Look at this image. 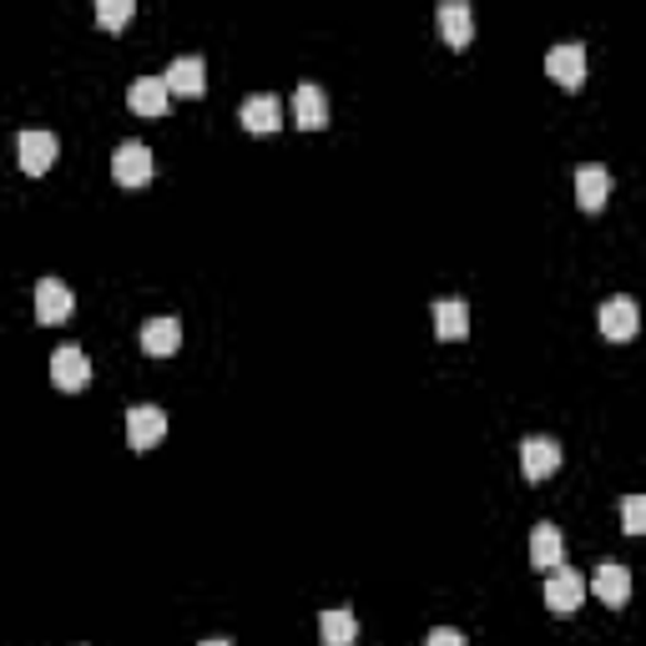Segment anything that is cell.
<instances>
[{
  "label": "cell",
  "instance_id": "cell-1",
  "mask_svg": "<svg viewBox=\"0 0 646 646\" xmlns=\"http://www.w3.org/2000/svg\"><path fill=\"white\" fill-rule=\"evenodd\" d=\"M51 384L66 389V394H76V389L91 384V359L81 343H61L57 353H51Z\"/></svg>",
  "mask_w": 646,
  "mask_h": 646
},
{
  "label": "cell",
  "instance_id": "cell-2",
  "mask_svg": "<svg viewBox=\"0 0 646 646\" xmlns=\"http://www.w3.org/2000/svg\"><path fill=\"white\" fill-rule=\"evenodd\" d=\"M545 71H551V81H561L566 91H576L581 81H586V45L581 41H556L551 51H545Z\"/></svg>",
  "mask_w": 646,
  "mask_h": 646
},
{
  "label": "cell",
  "instance_id": "cell-3",
  "mask_svg": "<svg viewBox=\"0 0 646 646\" xmlns=\"http://www.w3.org/2000/svg\"><path fill=\"white\" fill-rule=\"evenodd\" d=\"M112 177L122 182V187H147L152 182V147L147 142H122V147L112 152Z\"/></svg>",
  "mask_w": 646,
  "mask_h": 646
},
{
  "label": "cell",
  "instance_id": "cell-4",
  "mask_svg": "<svg viewBox=\"0 0 646 646\" xmlns=\"http://www.w3.org/2000/svg\"><path fill=\"white\" fill-rule=\"evenodd\" d=\"M162 434H167V414H162V404H132L126 409V444H132V450H152V444H162Z\"/></svg>",
  "mask_w": 646,
  "mask_h": 646
},
{
  "label": "cell",
  "instance_id": "cell-5",
  "mask_svg": "<svg viewBox=\"0 0 646 646\" xmlns=\"http://www.w3.org/2000/svg\"><path fill=\"white\" fill-rule=\"evenodd\" d=\"M521 470L525 480H545L561 470V444L551 434H525L521 440Z\"/></svg>",
  "mask_w": 646,
  "mask_h": 646
},
{
  "label": "cell",
  "instance_id": "cell-6",
  "mask_svg": "<svg viewBox=\"0 0 646 646\" xmlns=\"http://www.w3.org/2000/svg\"><path fill=\"white\" fill-rule=\"evenodd\" d=\"M238 122H243V132L268 136V132H278V126H284V102H278V96H268V91H258V96H248V102L238 106Z\"/></svg>",
  "mask_w": 646,
  "mask_h": 646
},
{
  "label": "cell",
  "instance_id": "cell-7",
  "mask_svg": "<svg viewBox=\"0 0 646 646\" xmlns=\"http://www.w3.org/2000/svg\"><path fill=\"white\" fill-rule=\"evenodd\" d=\"M16 152H21V167L31 172V177H41V172H51L57 167V152H61V142H57V132H21V142H16Z\"/></svg>",
  "mask_w": 646,
  "mask_h": 646
},
{
  "label": "cell",
  "instance_id": "cell-8",
  "mask_svg": "<svg viewBox=\"0 0 646 646\" xmlns=\"http://www.w3.org/2000/svg\"><path fill=\"white\" fill-rule=\"evenodd\" d=\"M434 25H440V35L454 51H465V45L475 41V11H470L465 0H444L440 11H434Z\"/></svg>",
  "mask_w": 646,
  "mask_h": 646
},
{
  "label": "cell",
  "instance_id": "cell-9",
  "mask_svg": "<svg viewBox=\"0 0 646 646\" xmlns=\"http://www.w3.org/2000/svg\"><path fill=\"white\" fill-rule=\"evenodd\" d=\"M581 602H586V581H581L571 566L551 571V581H545V606H551L556 616H571Z\"/></svg>",
  "mask_w": 646,
  "mask_h": 646
},
{
  "label": "cell",
  "instance_id": "cell-10",
  "mask_svg": "<svg viewBox=\"0 0 646 646\" xmlns=\"http://www.w3.org/2000/svg\"><path fill=\"white\" fill-rule=\"evenodd\" d=\"M596 324H602V334L612 343H626V339H636V324H642V314H636L632 298H606V304L596 308Z\"/></svg>",
  "mask_w": 646,
  "mask_h": 646
},
{
  "label": "cell",
  "instance_id": "cell-11",
  "mask_svg": "<svg viewBox=\"0 0 646 646\" xmlns=\"http://www.w3.org/2000/svg\"><path fill=\"white\" fill-rule=\"evenodd\" d=\"M294 122L304 126V132L329 126V96H324V86H318V81H298V91H294Z\"/></svg>",
  "mask_w": 646,
  "mask_h": 646
},
{
  "label": "cell",
  "instance_id": "cell-12",
  "mask_svg": "<svg viewBox=\"0 0 646 646\" xmlns=\"http://www.w3.org/2000/svg\"><path fill=\"white\" fill-rule=\"evenodd\" d=\"M172 102V91L162 76H136L132 86H126V106H132L136 116H162Z\"/></svg>",
  "mask_w": 646,
  "mask_h": 646
},
{
  "label": "cell",
  "instance_id": "cell-13",
  "mask_svg": "<svg viewBox=\"0 0 646 646\" xmlns=\"http://www.w3.org/2000/svg\"><path fill=\"white\" fill-rule=\"evenodd\" d=\"M616 193V177L606 167H581L576 172V203L586 207V213H602L606 203H612Z\"/></svg>",
  "mask_w": 646,
  "mask_h": 646
},
{
  "label": "cell",
  "instance_id": "cell-14",
  "mask_svg": "<svg viewBox=\"0 0 646 646\" xmlns=\"http://www.w3.org/2000/svg\"><path fill=\"white\" fill-rule=\"evenodd\" d=\"M71 308H76V298H71V288L61 278H41L35 284V318L41 324H61V318H71Z\"/></svg>",
  "mask_w": 646,
  "mask_h": 646
},
{
  "label": "cell",
  "instance_id": "cell-15",
  "mask_svg": "<svg viewBox=\"0 0 646 646\" xmlns=\"http://www.w3.org/2000/svg\"><path fill=\"white\" fill-rule=\"evenodd\" d=\"M162 81H167L172 96H203V86H207V61L203 57H177Z\"/></svg>",
  "mask_w": 646,
  "mask_h": 646
},
{
  "label": "cell",
  "instance_id": "cell-16",
  "mask_svg": "<svg viewBox=\"0 0 646 646\" xmlns=\"http://www.w3.org/2000/svg\"><path fill=\"white\" fill-rule=\"evenodd\" d=\"M591 591H596L606 606H626V596H632V571H626L622 561H602L596 576H591Z\"/></svg>",
  "mask_w": 646,
  "mask_h": 646
},
{
  "label": "cell",
  "instance_id": "cell-17",
  "mask_svg": "<svg viewBox=\"0 0 646 646\" xmlns=\"http://www.w3.org/2000/svg\"><path fill=\"white\" fill-rule=\"evenodd\" d=\"M177 343H182V324L172 314H157V318H147V324H142V349H147L152 359L177 353Z\"/></svg>",
  "mask_w": 646,
  "mask_h": 646
},
{
  "label": "cell",
  "instance_id": "cell-18",
  "mask_svg": "<svg viewBox=\"0 0 646 646\" xmlns=\"http://www.w3.org/2000/svg\"><path fill=\"white\" fill-rule=\"evenodd\" d=\"M531 566H541V571L566 566V541H561V531L551 521H541L535 525V535H531Z\"/></svg>",
  "mask_w": 646,
  "mask_h": 646
},
{
  "label": "cell",
  "instance_id": "cell-19",
  "mask_svg": "<svg viewBox=\"0 0 646 646\" xmlns=\"http://www.w3.org/2000/svg\"><path fill=\"white\" fill-rule=\"evenodd\" d=\"M434 334H440V339H465L470 334V304L465 298H440V304H434Z\"/></svg>",
  "mask_w": 646,
  "mask_h": 646
},
{
  "label": "cell",
  "instance_id": "cell-20",
  "mask_svg": "<svg viewBox=\"0 0 646 646\" xmlns=\"http://www.w3.org/2000/svg\"><path fill=\"white\" fill-rule=\"evenodd\" d=\"M353 636H359V622H353L349 606H334V612L318 616V642L324 646H353Z\"/></svg>",
  "mask_w": 646,
  "mask_h": 646
},
{
  "label": "cell",
  "instance_id": "cell-21",
  "mask_svg": "<svg viewBox=\"0 0 646 646\" xmlns=\"http://www.w3.org/2000/svg\"><path fill=\"white\" fill-rule=\"evenodd\" d=\"M132 16H136L132 0H96V21L112 25V31H122V25L132 21Z\"/></svg>",
  "mask_w": 646,
  "mask_h": 646
},
{
  "label": "cell",
  "instance_id": "cell-22",
  "mask_svg": "<svg viewBox=\"0 0 646 646\" xmlns=\"http://www.w3.org/2000/svg\"><path fill=\"white\" fill-rule=\"evenodd\" d=\"M622 531L626 535H642L646 531V500L642 495H626L622 500Z\"/></svg>",
  "mask_w": 646,
  "mask_h": 646
},
{
  "label": "cell",
  "instance_id": "cell-23",
  "mask_svg": "<svg viewBox=\"0 0 646 646\" xmlns=\"http://www.w3.org/2000/svg\"><path fill=\"white\" fill-rule=\"evenodd\" d=\"M424 646H470V642L454 632V626H434V632L424 636Z\"/></svg>",
  "mask_w": 646,
  "mask_h": 646
},
{
  "label": "cell",
  "instance_id": "cell-24",
  "mask_svg": "<svg viewBox=\"0 0 646 646\" xmlns=\"http://www.w3.org/2000/svg\"><path fill=\"white\" fill-rule=\"evenodd\" d=\"M203 646H233V642H227V636H207Z\"/></svg>",
  "mask_w": 646,
  "mask_h": 646
}]
</instances>
